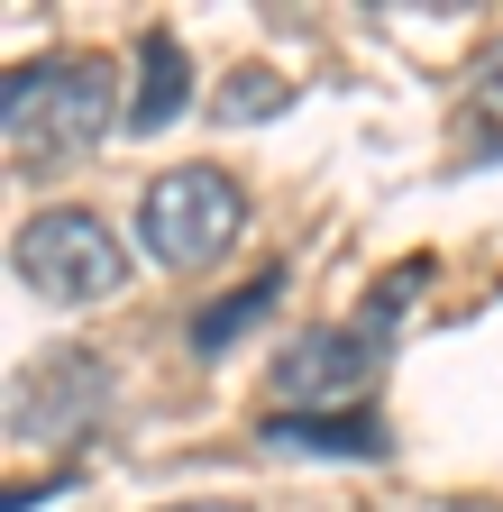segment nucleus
<instances>
[{"label":"nucleus","instance_id":"obj_1","mask_svg":"<svg viewBox=\"0 0 503 512\" xmlns=\"http://www.w3.org/2000/svg\"><path fill=\"white\" fill-rule=\"evenodd\" d=\"M110 83L119 74L101 55H37V64H19V74L0 83V147H10V165L19 174L83 165L110 138V110H119ZM119 119H129V110H119Z\"/></svg>","mask_w":503,"mask_h":512},{"label":"nucleus","instance_id":"obj_2","mask_svg":"<svg viewBox=\"0 0 503 512\" xmlns=\"http://www.w3.org/2000/svg\"><path fill=\"white\" fill-rule=\"evenodd\" d=\"M412 284H421V266L385 275L348 330H302V339L275 357V412H311V421H348V412H366L375 375H385V339H394V320H403Z\"/></svg>","mask_w":503,"mask_h":512},{"label":"nucleus","instance_id":"obj_3","mask_svg":"<svg viewBox=\"0 0 503 512\" xmlns=\"http://www.w3.org/2000/svg\"><path fill=\"white\" fill-rule=\"evenodd\" d=\"M238 229H247V192L220 165H174V174H156L138 192V238H147L156 266H174V275L220 266V256L238 247Z\"/></svg>","mask_w":503,"mask_h":512},{"label":"nucleus","instance_id":"obj_4","mask_svg":"<svg viewBox=\"0 0 503 512\" xmlns=\"http://www.w3.org/2000/svg\"><path fill=\"white\" fill-rule=\"evenodd\" d=\"M10 266H19V284L37 302H65V311L110 302L119 284H129V256H119L110 220H92V211H37V220H19Z\"/></svg>","mask_w":503,"mask_h":512},{"label":"nucleus","instance_id":"obj_5","mask_svg":"<svg viewBox=\"0 0 503 512\" xmlns=\"http://www.w3.org/2000/svg\"><path fill=\"white\" fill-rule=\"evenodd\" d=\"M110 412V375L83 348H55L37 366H19L10 384V448H55V439H83Z\"/></svg>","mask_w":503,"mask_h":512},{"label":"nucleus","instance_id":"obj_6","mask_svg":"<svg viewBox=\"0 0 503 512\" xmlns=\"http://www.w3.org/2000/svg\"><path fill=\"white\" fill-rule=\"evenodd\" d=\"M266 448H302V458H385V430L375 412H348V421H311V412H266L257 421Z\"/></svg>","mask_w":503,"mask_h":512},{"label":"nucleus","instance_id":"obj_7","mask_svg":"<svg viewBox=\"0 0 503 512\" xmlns=\"http://www.w3.org/2000/svg\"><path fill=\"white\" fill-rule=\"evenodd\" d=\"M183 83H193L183 37H174V28H147V37H138V101H129V128H138V138H156V128L183 110Z\"/></svg>","mask_w":503,"mask_h":512},{"label":"nucleus","instance_id":"obj_8","mask_svg":"<svg viewBox=\"0 0 503 512\" xmlns=\"http://www.w3.org/2000/svg\"><path fill=\"white\" fill-rule=\"evenodd\" d=\"M467 156L503 165V37L476 55V74H467Z\"/></svg>","mask_w":503,"mask_h":512},{"label":"nucleus","instance_id":"obj_9","mask_svg":"<svg viewBox=\"0 0 503 512\" xmlns=\"http://www.w3.org/2000/svg\"><path fill=\"white\" fill-rule=\"evenodd\" d=\"M275 293H284V275H275V266H266V275H257V284H238V293H229V302H220V311H202V320H193V339H202V348H211V357H220V348H229V339H238V330H247V320H266V302H275Z\"/></svg>","mask_w":503,"mask_h":512},{"label":"nucleus","instance_id":"obj_10","mask_svg":"<svg viewBox=\"0 0 503 512\" xmlns=\"http://www.w3.org/2000/svg\"><path fill=\"white\" fill-rule=\"evenodd\" d=\"M284 101H293V83H284V74H266V64H238V74H229V92L211 101V119L247 128V119H275Z\"/></svg>","mask_w":503,"mask_h":512},{"label":"nucleus","instance_id":"obj_11","mask_svg":"<svg viewBox=\"0 0 503 512\" xmlns=\"http://www.w3.org/2000/svg\"><path fill=\"white\" fill-rule=\"evenodd\" d=\"M165 512H247V503H165Z\"/></svg>","mask_w":503,"mask_h":512}]
</instances>
